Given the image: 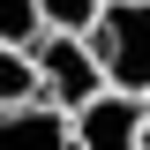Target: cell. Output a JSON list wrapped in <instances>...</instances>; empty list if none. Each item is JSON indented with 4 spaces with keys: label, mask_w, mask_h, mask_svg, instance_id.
I'll return each instance as SVG.
<instances>
[{
    "label": "cell",
    "mask_w": 150,
    "mask_h": 150,
    "mask_svg": "<svg viewBox=\"0 0 150 150\" xmlns=\"http://www.w3.org/2000/svg\"><path fill=\"white\" fill-rule=\"evenodd\" d=\"M83 45H90L105 90L150 105V0H98V23Z\"/></svg>",
    "instance_id": "1"
},
{
    "label": "cell",
    "mask_w": 150,
    "mask_h": 150,
    "mask_svg": "<svg viewBox=\"0 0 150 150\" xmlns=\"http://www.w3.org/2000/svg\"><path fill=\"white\" fill-rule=\"evenodd\" d=\"M30 68H38V105L68 112V120L105 90V75H98V60H90L83 38H38L30 45Z\"/></svg>",
    "instance_id": "2"
},
{
    "label": "cell",
    "mask_w": 150,
    "mask_h": 150,
    "mask_svg": "<svg viewBox=\"0 0 150 150\" xmlns=\"http://www.w3.org/2000/svg\"><path fill=\"white\" fill-rule=\"evenodd\" d=\"M143 120H150V105H143V98L98 90L90 105L68 120V135H75V150H143Z\"/></svg>",
    "instance_id": "3"
},
{
    "label": "cell",
    "mask_w": 150,
    "mask_h": 150,
    "mask_svg": "<svg viewBox=\"0 0 150 150\" xmlns=\"http://www.w3.org/2000/svg\"><path fill=\"white\" fill-rule=\"evenodd\" d=\"M0 150H75V135H68V112H53V105L0 112Z\"/></svg>",
    "instance_id": "4"
},
{
    "label": "cell",
    "mask_w": 150,
    "mask_h": 150,
    "mask_svg": "<svg viewBox=\"0 0 150 150\" xmlns=\"http://www.w3.org/2000/svg\"><path fill=\"white\" fill-rule=\"evenodd\" d=\"M45 23H38V0H0V53H30Z\"/></svg>",
    "instance_id": "5"
},
{
    "label": "cell",
    "mask_w": 150,
    "mask_h": 150,
    "mask_svg": "<svg viewBox=\"0 0 150 150\" xmlns=\"http://www.w3.org/2000/svg\"><path fill=\"white\" fill-rule=\"evenodd\" d=\"M38 23H45V38H90L98 0H38Z\"/></svg>",
    "instance_id": "6"
},
{
    "label": "cell",
    "mask_w": 150,
    "mask_h": 150,
    "mask_svg": "<svg viewBox=\"0 0 150 150\" xmlns=\"http://www.w3.org/2000/svg\"><path fill=\"white\" fill-rule=\"evenodd\" d=\"M23 105H38V68L30 53H0V112H23Z\"/></svg>",
    "instance_id": "7"
},
{
    "label": "cell",
    "mask_w": 150,
    "mask_h": 150,
    "mask_svg": "<svg viewBox=\"0 0 150 150\" xmlns=\"http://www.w3.org/2000/svg\"><path fill=\"white\" fill-rule=\"evenodd\" d=\"M143 150H150V120H143Z\"/></svg>",
    "instance_id": "8"
}]
</instances>
